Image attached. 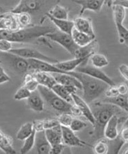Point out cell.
<instances>
[{"instance_id":"cell-37","label":"cell","mask_w":128,"mask_h":154,"mask_svg":"<svg viewBox=\"0 0 128 154\" xmlns=\"http://www.w3.org/2000/svg\"><path fill=\"white\" fill-rule=\"evenodd\" d=\"M31 91L25 87L24 86H22L20 88H19L17 91L14 95V99L15 100H27L31 95Z\"/></svg>"},{"instance_id":"cell-51","label":"cell","mask_w":128,"mask_h":154,"mask_svg":"<svg viewBox=\"0 0 128 154\" xmlns=\"http://www.w3.org/2000/svg\"><path fill=\"white\" fill-rule=\"evenodd\" d=\"M127 102H128V95H127Z\"/></svg>"},{"instance_id":"cell-18","label":"cell","mask_w":128,"mask_h":154,"mask_svg":"<svg viewBox=\"0 0 128 154\" xmlns=\"http://www.w3.org/2000/svg\"><path fill=\"white\" fill-rule=\"evenodd\" d=\"M85 57H74L73 60H67L64 62H58L54 64L58 69L64 71L66 73L68 72L74 71L78 66H81L83 63L88 61Z\"/></svg>"},{"instance_id":"cell-43","label":"cell","mask_w":128,"mask_h":154,"mask_svg":"<svg viewBox=\"0 0 128 154\" xmlns=\"http://www.w3.org/2000/svg\"><path fill=\"white\" fill-rule=\"evenodd\" d=\"M65 144L63 143H59L57 144H54L52 146L51 148V151L50 154H60L62 153V151H64L65 148Z\"/></svg>"},{"instance_id":"cell-45","label":"cell","mask_w":128,"mask_h":154,"mask_svg":"<svg viewBox=\"0 0 128 154\" xmlns=\"http://www.w3.org/2000/svg\"><path fill=\"white\" fill-rule=\"evenodd\" d=\"M118 71L121 75L128 82V66L126 64H121L118 67Z\"/></svg>"},{"instance_id":"cell-32","label":"cell","mask_w":128,"mask_h":154,"mask_svg":"<svg viewBox=\"0 0 128 154\" xmlns=\"http://www.w3.org/2000/svg\"><path fill=\"white\" fill-rule=\"evenodd\" d=\"M90 61L92 64L97 68H103L109 64V61L106 56L101 53H95L90 57Z\"/></svg>"},{"instance_id":"cell-25","label":"cell","mask_w":128,"mask_h":154,"mask_svg":"<svg viewBox=\"0 0 128 154\" xmlns=\"http://www.w3.org/2000/svg\"><path fill=\"white\" fill-rule=\"evenodd\" d=\"M71 35L73 37L74 42L79 47H83V46L91 43L95 39V37L78 31L74 28L72 32Z\"/></svg>"},{"instance_id":"cell-20","label":"cell","mask_w":128,"mask_h":154,"mask_svg":"<svg viewBox=\"0 0 128 154\" xmlns=\"http://www.w3.org/2000/svg\"><path fill=\"white\" fill-rule=\"evenodd\" d=\"M27 104L31 110L40 113L44 109V100L38 90L31 93V95L27 99Z\"/></svg>"},{"instance_id":"cell-21","label":"cell","mask_w":128,"mask_h":154,"mask_svg":"<svg viewBox=\"0 0 128 154\" xmlns=\"http://www.w3.org/2000/svg\"><path fill=\"white\" fill-rule=\"evenodd\" d=\"M74 29L78 30L82 32H84L90 36L96 37L93 29L91 21L88 18H84L82 17H76L74 20Z\"/></svg>"},{"instance_id":"cell-16","label":"cell","mask_w":128,"mask_h":154,"mask_svg":"<svg viewBox=\"0 0 128 154\" xmlns=\"http://www.w3.org/2000/svg\"><path fill=\"white\" fill-rule=\"evenodd\" d=\"M54 77L57 83L64 86H75L79 90H82V85L77 78L68 73H51Z\"/></svg>"},{"instance_id":"cell-8","label":"cell","mask_w":128,"mask_h":154,"mask_svg":"<svg viewBox=\"0 0 128 154\" xmlns=\"http://www.w3.org/2000/svg\"><path fill=\"white\" fill-rule=\"evenodd\" d=\"M9 52L13 53V54L15 55H17L18 56H20V57H24L26 60H42V61L52 63V64H55V63L59 62L57 59H55V58L49 57V56L43 54L42 53L40 52V51L32 48L24 47L12 48Z\"/></svg>"},{"instance_id":"cell-2","label":"cell","mask_w":128,"mask_h":154,"mask_svg":"<svg viewBox=\"0 0 128 154\" xmlns=\"http://www.w3.org/2000/svg\"><path fill=\"white\" fill-rule=\"evenodd\" d=\"M91 109L95 118L94 134L98 139L104 137V129L110 119L115 115L119 116L123 111L115 104L103 102L93 103Z\"/></svg>"},{"instance_id":"cell-35","label":"cell","mask_w":128,"mask_h":154,"mask_svg":"<svg viewBox=\"0 0 128 154\" xmlns=\"http://www.w3.org/2000/svg\"><path fill=\"white\" fill-rule=\"evenodd\" d=\"M17 18V22L19 26L20 29L29 26L31 24V15L28 13H21L18 14H15Z\"/></svg>"},{"instance_id":"cell-42","label":"cell","mask_w":128,"mask_h":154,"mask_svg":"<svg viewBox=\"0 0 128 154\" xmlns=\"http://www.w3.org/2000/svg\"><path fill=\"white\" fill-rule=\"evenodd\" d=\"M0 64H1V60H0ZM10 81V78L8 74L6 73L5 70L2 67V66L0 64V85L1 84H4Z\"/></svg>"},{"instance_id":"cell-17","label":"cell","mask_w":128,"mask_h":154,"mask_svg":"<svg viewBox=\"0 0 128 154\" xmlns=\"http://www.w3.org/2000/svg\"><path fill=\"white\" fill-rule=\"evenodd\" d=\"M118 116H119L118 115L113 116L106 124L104 129V137L110 140H114L118 138V135H119L118 125L120 119Z\"/></svg>"},{"instance_id":"cell-30","label":"cell","mask_w":128,"mask_h":154,"mask_svg":"<svg viewBox=\"0 0 128 154\" xmlns=\"http://www.w3.org/2000/svg\"><path fill=\"white\" fill-rule=\"evenodd\" d=\"M33 123L34 129L36 131H45L50 128H53L56 126L60 125L57 120H39V121H34Z\"/></svg>"},{"instance_id":"cell-48","label":"cell","mask_w":128,"mask_h":154,"mask_svg":"<svg viewBox=\"0 0 128 154\" xmlns=\"http://www.w3.org/2000/svg\"><path fill=\"white\" fill-rule=\"evenodd\" d=\"M104 2H105V4L108 6V7L112 6L113 0H104Z\"/></svg>"},{"instance_id":"cell-5","label":"cell","mask_w":128,"mask_h":154,"mask_svg":"<svg viewBox=\"0 0 128 154\" xmlns=\"http://www.w3.org/2000/svg\"><path fill=\"white\" fill-rule=\"evenodd\" d=\"M45 37L59 44L74 57L76 55V51L79 48L74 42L73 37L70 34L66 33V32L60 31L59 30L58 31L56 30L54 32L46 35Z\"/></svg>"},{"instance_id":"cell-7","label":"cell","mask_w":128,"mask_h":154,"mask_svg":"<svg viewBox=\"0 0 128 154\" xmlns=\"http://www.w3.org/2000/svg\"><path fill=\"white\" fill-rule=\"evenodd\" d=\"M114 20L118 32L119 42L128 45V29L123 26L125 18V8L119 6H112Z\"/></svg>"},{"instance_id":"cell-46","label":"cell","mask_w":128,"mask_h":154,"mask_svg":"<svg viewBox=\"0 0 128 154\" xmlns=\"http://www.w3.org/2000/svg\"><path fill=\"white\" fill-rule=\"evenodd\" d=\"M117 89L119 95H128V86L125 83H122L117 86Z\"/></svg>"},{"instance_id":"cell-50","label":"cell","mask_w":128,"mask_h":154,"mask_svg":"<svg viewBox=\"0 0 128 154\" xmlns=\"http://www.w3.org/2000/svg\"><path fill=\"white\" fill-rule=\"evenodd\" d=\"M124 153H128V149H127V151H124Z\"/></svg>"},{"instance_id":"cell-47","label":"cell","mask_w":128,"mask_h":154,"mask_svg":"<svg viewBox=\"0 0 128 154\" xmlns=\"http://www.w3.org/2000/svg\"><path fill=\"white\" fill-rule=\"evenodd\" d=\"M112 6H119L124 8H128V0H113Z\"/></svg>"},{"instance_id":"cell-22","label":"cell","mask_w":128,"mask_h":154,"mask_svg":"<svg viewBox=\"0 0 128 154\" xmlns=\"http://www.w3.org/2000/svg\"><path fill=\"white\" fill-rule=\"evenodd\" d=\"M31 73L34 78L36 79V80L38 82L39 85H42L49 88H52V86L56 83H57L54 77L50 73L35 71H32Z\"/></svg>"},{"instance_id":"cell-44","label":"cell","mask_w":128,"mask_h":154,"mask_svg":"<svg viewBox=\"0 0 128 154\" xmlns=\"http://www.w3.org/2000/svg\"><path fill=\"white\" fill-rule=\"evenodd\" d=\"M120 140L121 141V143L123 144L125 142H128V127L124 126V128L122 129L121 131L118 135Z\"/></svg>"},{"instance_id":"cell-19","label":"cell","mask_w":128,"mask_h":154,"mask_svg":"<svg viewBox=\"0 0 128 154\" xmlns=\"http://www.w3.org/2000/svg\"><path fill=\"white\" fill-rule=\"evenodd\" d=\"M0 29L10 31H15L20 29L15 14L10 12L4 14L3 17L0 19Z\"/></svg>"},{"instance_id":"cell-14","label":"cell","mask_w":128,"mask_h":154,"mask_svg":"<svg viewBox=\"0 0 128 154\" xmlns=\"http://www.w3.org/2000/svg\"><path fill=\"white\" fill-rule=\"evenodd\" d=\"M56 94H57L59 97H61L62 99L66 100V101L73 103V100L72 97V94L74 93H76L77 88L75 86H64L61 84L56 83L51 88Z\"/></svg>"},{"instance_id":"cell-49","label":"cell","mask_w":128,"mask_h":154,"mask_svg":"<svg viewBox=\"0 0 128 154\" xmlns=\"http://www.w3.org/2000/svg\"><path fill=\"white\" fill-rule=\"evenodd\" d=\"M124 126H126V127H128V118H127V120H125V124H124Z\"/></svg>"},{"instance_id":"cell-26","label":"cell","mask_w":128,"mask_h":154,"mask_svg":"<svg viewBox=\"0 0 128 154\" xmlns=\"http://www.w3.org/2000/svg\"><path fill=\"white\" fill-rule=\"evenodd\" d=\"M97 42L93 40L91 43L86 45L83 47H79L78 51H76V55L74 57H85L86 59L89 60V58L96 53L97 50Z\"/></svg>"},{"instance_id":"cell-9","label":"cell","mask_w":128,"mask_h":154,"mask_svg":"<svg viewBox=\"0 0 128 154\" xmlns=\"http://www.w3.org/2000/svg\"><path fill=\"white\" fill-rule=\"evenodd\" d=\"M75 71L85 73L88 75L92 77V78L103 81L108 84L109 86L115 85V82L112 80L108 75L105 73L101 69L97 68L94 66H90V65L79 66L75 69Z\"/></svg>"},{"instance_id":"cell-24","label":"cell","mask_w":128,"mask_h":154,"mask_svg":"<svg viewBox=\"0 0 128 154\" xmlns=\"http://www.w3.org/2000/svg\"><path fill=\"white\" fill-rule=\"evenodd\" d=\"M45 134L51 146L63 142L61 127L60 125L56 126L53 128L45 130Z\"/></svg>"},{"instance_id":"cell-6","label":"cell","mask_w":128,"mask_h":154,"mask_svg":"<svg viewBox=\"0 0 128 154\" xmlns=\"http://www.w3.org/2000/svg\"><path fill=\"white\" fill-rule=\"evenodd\" d=\"M1 55L4 61H6L7 64L15 73L19 75H25L29 71L28 60L10 52L1 53Z\"/></svg>"},{"instance_id":"cell-41","label":"cell","mask_w":128,"mask_h":154,"mask_svg":"<svg viewBox=\"0 0 128 154\" xmlns=\"http://www.w3.org/2000/svg\"><path fill=\"white\" fill-rule=\"evenodd\" d=\"M105 95H106V97H112L117 96V95H119L117 89V86L114 85L109 86L107 88L106 92H105Z\"/></svg>"},{"instance_id":"cell-39","label":"cell","mask_w":128,"mask_h":154,"mask_svg":"<svg viewBox=\"0 0 128 154\" xmlns=\"http://www.w3.org/2000/svg\"><path fill=\"white\" fill-rule=\"evenodd\" d=\"M73 118H74L73 116L72 115L71 113H61V115H60V116H59L57 120L60 124V125L69 127V126L70 125V123Z\"/></svg>"},{"instance_id":"cell-34","label":"cell","mask_w":128,"mask_h":154,"mask_svg":"<svg viewBox=\"0 0 128 154\" xmlns=\"http://www.w3.org/2000/svg\"><path fill=\"white\" fill-rule=\"evenodd\" d=\"M38 82L36 80V79L34 78L31 73H28L25 74L24 80L23 82V86L28 88L30 91L33 92L34 91L37 90L39 86Z\"/></svg>"},{"instance_id":"cell-1","label":"cell","mask_w":128,"mask_h":154,"mask_svg":"<svg viewBox=\"0 0 128 154\" xmlns=\"http://www.w3.org/2000/svg\"><path fill=\"white\" fill-rule=\"evenodd\" d=\"M56 30V28L51 25L29 26L15 31L0 29V39H7L13 43L31 42Z\"/></svg>"},{"instance_id":"cell-4","label":"cell","mask_w":128,"mask_h":154,"mask_svg":"<svg viewBox=\"0 0 128 154\" xmlns=\"http://www.w3.org/2000/svg\"><path fill=\"white\" fill-rule=\"evenodd\" d=\"M37 90L40 93L44 102H46L56 111H58L60 113H72L74 104L62 99L61 97L56 94L51 88L42 85H39Z\"/></svg>"},{"instance_id":"cell-28","label":"cell","mask_w":128,"mask_h":154,"mask_svg":"<svg viewBox=\"0 0 128 154\" xmlns=\"http://www.w3.org/2000/svg\"><path fill=\"white\" fill-rule=\"evenodd\" d=\"M101 102L115 104L121 109L122 110L126 112V113H128L127 95H118L117 96L112 97H106V98H104Z\"/></svg>"},{"instance_id":"cell-38","label":"cell","mask_w":128,"mask_h":154,"mask_svg":"<svg viewBox=\"0 0 128 154\" xmlns=\"http://www.w3.org/2000/svg\"><path fill=\"white\" fill-rule=\"evenodd\" d=\"M86 126H87V124L84 121L79 118H74L69 126V128L73 130L74 132H78L84 129L85 127H86Z\"/></svg>"},{"instance_id":"cell-27","label":"cell","mask_w":128,"mask_h":154,"mask_svg":"<svg viewBox=\"0 0 128 154\" xmlns=\"http://www.w3.org/2000/svg\"><path fill=\"white\" fill-rule=\"evenodd\" d=\"M0 149L4 153L8 154L16 153V151L13 147L12 137L4 134L0 129Z\"/></svg>"},{"instance_id":"cell-13","label":"cell","mask_w":128,"mask_h":154,"mask_svg":"<svg viewBox=\"0 0 128 154\" xmlns=\"http://www.w3.org/2000/svg\"><path fill=\"white\" fill-rule=\"evenodd\" d=\"M72 2L81 6L80 17L87 10L99 12L105 4L104 0H72Z\"/></svg>"},{"instance_id":"cell-15","label":"cell","mask_w":128,"mask_h":154,"mask_svg":"<svg viewBox=\"0 0 128 154\" xmlns=\"http://www.w3.org/2000/svg\"><path fill=\"white\" fill-rule=\"evenodd\" d=\"M36 151L38 154H48L50 153L52 146L46 136L45 131L36 132L35 144Z\"/></svg>"},{"instance_id":"cell-10","label":"cell","mask_w":128,"mask_h":154,"mask_svg":"<svg viewBox=\"0 0 128 154\" xmlns=\"http://www.w3.org/2000/svg\"><path fill=\"white\" fill-rule=\"evenodd\" d=\"M61 127L62 131V141L65 145L69 146H80V147L84 146H91L87 142L81 140L75 134V132H74L69 127L61 125Z\"/></svg>"},{"instance_id":"cell-29","label":"cell","mask_w":128,"mask_h":154,"mask_svg":"<svg viewBox=\"0 0 128 154\" xmlns=\"http://www.w3.org/2000/svg\"><path fill=\"white\" fill-rule=\"evenodd\" d=\"M33 123L32 122H25L19 128L16 134V138L19 140H24L28 137L34 131Z\"/></svg>"},{"instance_id":"cell-36","label":"cell","mask_w":128,"mask_h":154,"mask_svg":"<svg viewBox=\"0 0 128 154\" xmlns=\"http://www.w3.org/2000/svg\"><path fill=\"white\" fill-rule=\"evenodd\" d=\"M93 150L97 154H106L108 151V146L103 138L99 139V141L93 146Z\"/></svg>"},{"instance_id":"cell-3","label":"cell","mask_w":128,"mask_h":154,"mask_svg":"<svg viewBox=\"0 0 128 154\" xmlns=\"http://www.w3.org/2000/svg\"><path fill=\"white\" fill-rule=\"evenodd\" d=\"M67 73L75 77L79 80L82 85L83 99L88 104H92L99 98L110 86L103 81L80 72L74 71L68 72Z\"/></svg>"},{"instance_id":"cell-40","label":"cell","mask_w":128,"mask_h":154,"mask_svg":"<svg viewBox=\"0 0 128 154\" xmlns=\"http://www.w3.org/2000/svg\"><path fill=\"white\" fill-rule=\"evenodd\" d=\"M13 48V42L7 39H0V52H9Z\"/></svg>"},{"instance_id":"cell-12","label":"cell","mask_w":128,"mask_h":154,"mask_svg":"<svg viewBox=\"0 0 128 154\" xmlns=\"http://www.w3.org/2000/svg\"><path fill=\"white\" fill-rule=\"evenodd\" d=\"M72 97L73 100V103L78 107L81 112L82 116H84L86 120L94 126L95 124V118L94 115H93L92 109L89 106V104L87 103L83 99V97H81L79 95L76 94V93H73Z\"/></svg>"},{"instance_id":"cell-11","label":"cell","mask_w":128,"mask_h":154,"mask_svg":"<svg viewBox=\"0 0 128 154\" xmlns=\"http://www.w3.org/2000/svg\"><path fill=\"white\" fill-rule=\"evenodd\" d=\"M41 7V0H20L16 7L12 9L10 13L18 14L28 13L31 14L38 11Z\"/></svg>"},{"instance_id":"cell-33","label":"cell","mask_w":128,"mask_h":154,"mask_svg":"<svg viewBox=\"0 0 128 154\" xmlns=\"http://www.w3.org/2000/svg\"><path fill=\"white\" fill-rule=\"evenodd\" d=\"M36 131L34 130L32 134L24 140V142L20 149V153L25 154L29 152L34 147L36 140Z\"/></svg>"},{"instance_id":"cell-31","label":"cell","mask_w":128,"mask_h":154,"mask_svg":"<svg viewBox=\"0 0 128 154\" xmlns=\"http://www.w3.org/2000/svg\"><path fill=\"white\" fill-rule=\"evenodd\" d=\"M48 13L54 18L59 20H68L69 18L68 10L59 4L53 7Z\"/></svg>"},{"instance_id":"cell-23","label":"cell","mask_w":128,"mask_h":154,"mask_svg":"<svg viewBox=\"0 0 128 154\" xmlns=\"http://www.w3.org/2000/svg\"><path fill=\"white\" fill-rule=\"evenodd\" d=\"M46 15L52 22V24L55 25V26L57 28L59 31L71 35L73 30L74 28L73 21L69 20H59V19H56L52 17L50 15H49L48 13H46Z\"/></svg>"}]
</instances>
